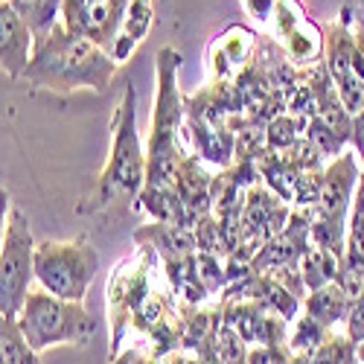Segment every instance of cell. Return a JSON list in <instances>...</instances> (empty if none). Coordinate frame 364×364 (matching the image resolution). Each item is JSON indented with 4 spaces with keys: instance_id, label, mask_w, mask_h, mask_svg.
Masks as SVG:
<instances>
[{
    "instance_id": "5",
    "label": "cell",
    "mask_w": 364,
    "mask_h": 364,
    "mask_svg": "<svg viewBox=\"0 0 364 364\" xmlns=\"http://www.w3.org/2000/svg\"><path fill=\"white\" fill-rule=\"evenodd\" d=\"M355 155L358 151H341L326 169H321L318 204L312 213H306L312 222V245L338 257H344L347 251V219L361 175V169L355 166Z\"/></svg>"
},
{
    "instance_id": "21",
    "label": "cell",
    "mask_w": 364,
    "mask_h": 364,
    "mask_svg": "<svg viewBox=\"0 0 364 364\" xmlns=\"http://www.w3.org/2000/svg\"><path fill=\"white\" fill-rule=\"evenodd\" d=\"M329 332H332V329H326L321 321H315L312 315L303 312V315L297 318L294 329H291V336H289V350H291L294 355H312V353L326 341Z\"/></svg>"
},
{
    "instance_id": "29",
    "label": "cell",
    "mask_w": 364,
    "mask_h": 364,
    "mask_svg": "<svg viewBox=\"0 0 364 364\" xmlns=\"http://www.w3.org/2000/svg\"><path fill=\"white\" fill-rule=\"evenodd\" d=\"M358 361H361V364H364V341H361V344H358Z\"/></svg>"
},
{
    "instance_id": "17",
    "label": "cell",
    "mask_w": 364,
    "mask_h": 364,
    "mask_svg": "<svg viewBox=\"0 0 364 364\" xmlns=\"http://www.w3.org/2000/svg\"><path fill=\"white\" fill-rule=\"evenodd\" d=\"M0 358L4 364H41L38 350L23 336L18 315H0Z\"/></svg>"
},
{
    "instance_id": "11",
    "label": "cell",
    "mask_w": 364,
    "mask_h": 364,
    "mask_svg": "<svg viewBox=\"0 0 364 364\" xmlns=\"http://www.w3.org/2000/svg\"><path fill=\"white\" fill-rule=\"evenodd\" d=\"M36 53V36L26 21L6 4H0V65L9 79H23Z\"/></svg>"
},
{
    "instance_id": "27",
    "label": "cell",
    "mask_w": 364,
    "mask_h": 364,
    "mask_svg": "<svg viewBox=\"0 0 364 364\" xmlns=\"http://www.w3.org/2000/svg\"><path fill=\"white\" fill-rule=\"evenodd\" d=\"M280 6V0H245V9L257 18V21H268L271 12Z\"/></svg>"
},
{
    "instance_id": "30",
    "label": "cell",
    "mask_w": 364,
    "mask_h": 364,
    "mask_svg": "<svg viewBox=\"0 0 364 364\" xmlns=\"http://www.w3.org/2000/svg\"><path fill=\"white\" fill-rule=\"evenodd\" d=\"M294 364H309V355H297V361Z\"/></svg>"
},
{
    "instance_id": "22",
    "label": "cell",
    "mask_w": 364,
    "mask_h": 364,
    "mask_svg": "<svg viewBox=\"0 0 364 364\" xmlns=\"http://www.w3.org/2000/svg\"><path fill=\"white\" fill-rule=\"evenodd\" d=\"M358 158H361V175H358V187H355L350 219H347V251L353 254H364V155Z\"/></svg>"
},
{
    "instance_id": "4",
    "label": "cell",
    "mask_w": 364,
    "mask_h": 364,
    "mask_svg": "<svg viewBox=\"0 0 364 364\" xmlns=\"http://www.w3.org/2000/svg\"><path fill=\"white\" fill-rule=\"evenodd\" d=\"M18 323L38 353L58 344H87L97 332V321L85 309V303L62 300L44 289L29 291L18 312Z\"/></svg>"
},
{
    "instance_id": "8",
    "label": "cell",
    "mask_w": 364,
    "mask_h": 364,
    "mask_svg": "<svg viewBox=\"0 0 364 364\" xmlns=\"http://www.w3.org/2000/svg\"><path fill=\"white\" fill-rule=\"evenodd\" d=\"M323 50H326V73L336 82L341 105L353 117L361 114L364 111V79L355 73V65H353L355 36H353V9L350 6H344L341 18L326 29Z\"/></svg>"
},
{
    "instance_id": "1",
    "label": "cell",
    "mask_w": 364,
    "mask_h": 364,
    "mask_svg": "<svg viewBox=\"0 0 364 364\" xmlns=\"http://www.w3.org/2000/svg\"><path fill=\"white\" fill-rule=\"evenodd\" d=\"M117 70L119 65L108 50H102L85 36L70 33L58 21L50 29V36L36 44L33 62H29L23 79L36 87L62 90V94H73L82 87L94 90V94H105Z\"/></svg>"
},
{
    "instance_id": "16",
    "label": "cell",
    "mask_w": 364,
    "mask_h": 364,
    "mask_svg": "<svg viewBox=\"0 0 364 364\" xmlns=\"http://www.w3.org/2000/svg\"><path fill=\"white\" fill-rule=\"evenodd\" d=\"M140 201H143V207L149 210V213L155 216V222L193 228L190 219H187V207H184V201H181L175 187H146L140 193Z\"/></svg>"
},
{
    "instance_id": "14",
    "label": "cell",
    "mask_w": 364,
    "mask_h": 364,
    "mask_svg": "<svg viewBox=\"0 0 364 364\" xmlns=\"http://www.w3.org/2000/svg\"><path fill=\"white\" fill-rule=\"evenodd\" d=\"M151 23H155V12H151V0H132L129 4V12H126V21L119 26V36H117V44H114V62L123 65L132 58V53L137 50V44L149 36Z\"/></svg>"
},
{
    "instance_id": "2",
    "label": "cell",
    "mask_w": 364,
    "mask_h": 364,
    "mask_svg": "<svg viewBox=\"0 0 364 364\" xmlns=\"http://www.w3.org/2000/svg\"><path fill=\"white\" fill-rule=\"evenodd\" d=\"M149 178V158L143 155V140L137 132V90L129 82L123 100L111 117V151L108 164L97 181V190L79 207L82 213H102L114 204H129L140 198Z\"/></svg>"
},
{
    "instance_id": "12",
    "label": "cell",
    "mask_w": 364,
    "mask_h": 364,
    "mask_svg": "<svg viewBox=\"0 0 364 364\" xmlns=\"http://www.w3.org/2000/svg\"><path fill=\"white\" fill-rule=\"evenodd\" d=\"M175 190L187 207V219L193 228L204 216H210V210H213V175L204 169L201 158L196 155L184 158V164L178 169V178H175Z\"/></svg>"
},
{
    "instance_id": "20",
    "label": "cell",
    "mask_w": 364,
    "mask_h": 364,
    "mask_svg": "<svg viewBox=\"0 0 364 364\" xmlns=\"http://www.w3.org/2000/svg\"><path fill=\"white\" fill-rule=\"evenodd\" d=\"M309 364H361L358 361V344L347 336V332L332 329L326 341L309 355Z\"/></svg>"
},
{
    "instance_id": "31",
    "label": "cell",
    "mask_w": 364,
    "mask_h": 364,
    "mask_svg": "<svg viewBox=\"0 0 364 364\" xmlns=\"http://www.w3.org/2000/svg\"><path fill=\"white\" fill-rule=\"evenodd\" d=\"M361 6H364V0H361Z\"/></svg>"
},
{
    "instance_id": "3",
    "label": "cell",
    "mask_w": 364,
    "mask_h": 364,
    "mask_svg": "<svg viewBox=\"0 0 364 364\" xmlns=\"http://www.w3.org/2000/svg\"><path fill=\"white\" fill-rule=\"evenodd\" d=\"M178 68L181 55L172 47L158 50V97H155V117H151V134H149V178L146 187H175L178 169L184 164V151L178 146L181 117H184V102L178 94Z\"/></svg>"
},
{
    "instance_id": "13",
    "label": "cell",
    "mask_w": 364,
    "mask_h": 364,
    "mask_svg": "<svg viewBox=\"0 0 364 364\" xmlns=\"http://www.w3.org/2000/svg\"><path fill=\"white\" fill-rule=\"evenodd\" d=\"M134 242H137V245H146V248H158V251L166 257V262L190 259V257L198 254L196 230H193V228H184V225H164V222H155V225L137 228V230H134Z\"/></svg>"
},
{
    "instance_id": "6",
    "label": "cell",
    "mask_w": 364,
    "mask_h": 364,
    "mask_svg": "<svg viewBox=\"0 0 364 364\" xmlns=\"http://www.w3.org/2000/svg\"><path fill=\"white\" fill-rule=\"evenodd\" d=\"M97 271L100 254L87 236H76L68 242L47 239L36 248V283L62 300L85 303Z\"/></svg>"
},
{
    "instance_id": "24",
    "label": "cell",
    "mask_w": 364,
    "mask_h": 364,
    "mask_svg": "<svg viewBox=\"0 0 364 364\" xmlns=\"http://www.w3.org/2000/svg\"><path fill=\"white\" fill-rule=\"evenodd\" d=\"M196 274L207 289V294H216L228 286V268L213 254H196Z\"/></svg>"
},
{
    "instance_id": "25",
    "label": "cell",
    "mask_w": 364,
    "mask_h": 364,
    "mask_svg": "<svg viewBox=\"0 0 364 364\" xmlns=\"http://www.w3.org/2000/svg\"><path fill=\"white\" fill-rule=\"evenodd\" d=\"M297 355L289 350V344H262L248 350V364H294Z\"/></svg>"
},
{
    "instance_id": "7",
    "label": "cell",
    "mask_w": 364,
    "mask_h": 364,
    "mask_svg": "<svg viewBox=\"0 0 364 364\" xmlns=\"http://www.w3.org/2000/svg\"><path fill=\"white\" fill-rule=\"evenodd\" d=\"M36 239L26 216L9 207L0 251V315H18L36 280Z\"/></svg>"
},
{
    "instance_id": "18",
    "label": "cell",
    "mask_w": 364,
    "mask_h": 364,
    "mask_svg": "<svg viewBox=\"0 0 364 364\" xmlns=\"http://www.w3.org/2000/svg\"><path fill=\"white\" fill-rule=\"evenodd\" d=\"M338 271H341V257L326 251V248H318V245H312L306 251V257L300 259L303 286L309 291H318L329 283H338Z\"/></svg>"
},
{
    "instance_id": "9",
    "label": "cell",
    "mask_w": 364,
    "mask_h": 364,
    "mask_svg": "<svg viewBox=\"0 0 364 364\" xmlns=\"http://www.w3.org/2000/svg\"><path fill=\"white\" fill-rule=\"evenodd\" d=\"M132 0H62V23L76 36H85L102 50L114 53L119 26Z\"/></svg>"
},
{
    "instance_id": "23",
    "label": "cell",
    "mask_w": 364,
    "mask_h": 364,
    "mask_svg": "<svg viewBox=\"0 0 364 364\" xmlns=\"http://www.w3.org/2000/svg\"><path fill=\"white\" fill-rule=\"evenodd\" d=\"M338 286L347 291L350 300H358L364 294V254L344 251L341 271H338Z\"/></svg>"
},
{
    "instance_id": "10",
    "label": "cell",
    "mask_w": 364,
    "mask_h": 364,
    "mask_svg": "<svg viewBox=\"0 0 364 364\" xmlns=\"http://www.w3.org/2000/svg\"><path fill=\"white\" fill-rule=\"evenodd\" d=\"M289 207L286 201L271 193L262 184H251L248 187V198H245V213H242V228H245V239H242V248H245V262L251 265V259L257 257V251L271 242L274 236H280L289 228ZM242 248L233 254L239 257Z\"/></svg>"
},
{
    "instance_id": "19",
    "label": "cell",
    "mask_w": 364,
    "mask_h": 364,
    "mask_svg": "<svg viewBox=\"0 0 364 364\" xmlns=\"http://www.w3.org/2000/svg\"><path fill=\"white\" fill-rule=\"evenodd\" d=\"M6 4L33 29L36 44L50 36V29L62 21V0H6Z\"/></svg>"
},
{
    "instance_id": "15",
    "label": "cell",
    "mask_w": 364,
    "mask_h": 364,
    "mask_svg": "<svg viewBox=\"0 0 364 364\" xmlns=\"http://www.w3.org/2000/svg\"><path fill=\"white\" fill-rule=\"evenodd\" d=\"M303 309L315 321H321L326 329H336V323H347L353 300L347 297V291L338 283H329L318 291H309V297L303 300Z\"/></svg>"
},
{
    "instance_id": "26",
    "label": "cell",
    "mask_w": 364,
    "mask_h": 364,
    "mask_svg": "<svg viewBox=\"0 0 364 364\" xmlns=\"http://www.w3.org/2000/svg\"><path fill=\"white\" fill-rule=\"evenodd\" d=\"M344 332L355 341V344H361L364 341V294L358 297V300H353V309H350V318H347V323H344Z\"/></svg>"
},
{
    "instance_id": "28",
    "label": "cell",
    "mask_w": 364,
    "mask_h": 364,
    "mask_svg": "<svg viewBox=\"0 0 364 364\" xmlns=\"http://www.w3.org/2000/svg\"><path fill=\"white\" fill-rule=\"evenodd\" d=\"M350 143L355 146L358 155H364V111L353 117V132H350Z\"/></svg>"
}]
</instances>
